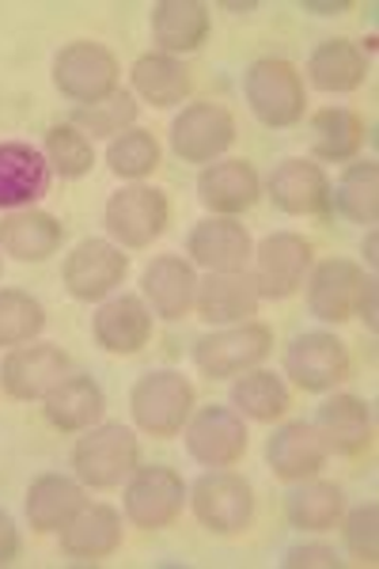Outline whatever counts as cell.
Here are the masks:
<instances>
[{"label": "cell", "mask_w": 379, "mask_h": 569, "mask_svg": "<svg viewBox=\"0 0 379 569\" xmlns=\"http://www.w3.org/2000/svg\"><path fill=\"white\" fill-rule=\"evenodd\" d=\"M258 194H262V179H258L255 163L247 160H217L201 168L198 176V201L212 217L247 213Z\"/></svg>", "instance_id": "20"}, {"label": "cell", "mask_w": 379, "mask_h": 569, "mask_svg": "<svg viewBox=\"0 0 379 569\" xmlns=\"http://www.w3.org/2000/svg\"><path fill=\"white\" fill-rule=\"evenodd\" d=\"M137 114H141V107H137V96L133 91H122L114 88L107 99H99V103H88V107H77L72 110V122L80 133H91V137H110L114 141L118 133L133 130Z\"/></svg>", "instance_id": "36"}, {"label": "cell", "mask_w": 379, "mask_h": 569, "mask_svg": "<svg viewBox=\"0 0 379 569\" xmlns=\"http://www.w3.org/2000/svg\"><path fill=\"white\" fill-rule=\"evenodd\" d=\"M168 220H171L168 194L156 187H141V182L110 194L103 209L110 243H118L122 251H144V247H152L163 236Z\"/></svg>", "instance_id": "5"}, {"label": "cell", "mask_w": 379, "mask_h": 569, "mask_svg": "<svg viewBox=\"0 0 379 569\" xmlns=\"http://www.w3.org/2000/svg\"><path fill=\"white\" fill-rule=\"evenodd\" d=\"M258 284L247 270H232V273H209L206 281H198V297H193V308L206 323L217 327H232V323H247L251 316H258Z\"/></svg>", "instance_id": "22"}, {"label": "cell", "mask_w": 379, "mask_h": 569, "mask_svg": "<svg viewBox=\"0 0 379 569\" xmlns=\"http://www.w3.org/2000/svg\"><path fill=\"white\" fill-rule=\"evenodd\" d=\"M193 383L174 369H156L144 372L141 380L129 391V410H133L137 429L148 437H179L187 429V421L193 415Z\"/></svg>", "instance_id": "1"}, {"label": "cell", "mask_w": 379, "mask_h": 569, "mask_svg": "<svg viewBox=\"0 0 379 569\" xmlns=\"http://www.w3.org/2000/svg\"><path fill=\"white\" fill-rule=\"evenodd\" d=\"M190 509L198 525L212 531V536H239L251 528L255 520V490L243 475L228 471H206L190 486Z\"/></svg>", "instance_id": "4"}, {"label": "cell", "mask_w": 379, "mask_h": 569, "mask_svg": "<svg viewBox=\"0 0 379 569\" xmlns=\"http://www.w3.org/2000/svg\"><path fill=\"white\" fill-rule=\"evenodd\" d=\"M64 224L42 209H12L0 217V251L12 254L16 262H46L61 251Z\"/></svg>", "instance_id": "25"}, {"label": "cell", "mask_w": 379, "mask_h": 569, "mask_svg": "<svg viewBox=\"0 0 379 569\" xmlns=\"http://www.w3.org/2000/svg\"><path fill=\"white\" fill-rule=\"evenodd\" d=\"M292 407V395L285 388V380L270 369H251L236 376L232 383V410L239 418L251 421H277L285 418V410Z\"/></svg>", "instance_id": "34"}, {"label": "cell", "mask_w": 379, "mask_h": 569, "mask_svg": "<svg viewBox=\"0 0 379 569\" xmlns=\"http://www.w3.org/2000/svg\"><path fill=\"white\" fill-rule=\"evenodd\" d=\"M46 327V308L23 289H0V346L34 342Z\"/></svg>", "instance_id": "38"}, {"label": "cell", "mask_w": 379, "mask_h": 569, "mask_svg": "<svg viewBox=\"0 0 379 569\" xmlns=\"http://www.w3.org/2000/svg\"><path fill=\"white\" fill-rule=\"evenodd\" d=\"M346 547L353 550V558L376 566L379 562V505L365 501L346 517Z\"/></svg>", "instance_id": "40"}, {"label": "cell", "mask_w": 379, "mask_h": 569, "mask_svg": "<svg viewBox=\"0 0 379 569\" xmlns=\"http://www.w3.org/2000/svg\"><path fill=\"white\" fill-rule=\"evenodd\" d=\"M133 91L160 110L179 107L190 96V69L168 53H144L133 61Z\"/></svg>", "instance_id": "33"}, {"label": "cell", "mask_w": 379, "mask_h": 569, "mask_svg": "<svg viewBox=\"0 0 379 569\" xmlns=\"http://www.w3.org/2000/svg\"><path fill=\"white\" fill-rule=\"evenodd\" d=\"M190 498V486L182 482L179 471L171 467H141L129 475L126 482V493H122V509H126V520L133 528H144V531H160V528H171L179 520L182 505Z\"/></svg>", "instance_id": "7"}, {"label": "cell", "mask_w": 379, "mask_h": 569, "mask_svg": "<svg viewBox=\"0 0 379 569\" xmlns=\"http://www.w3.org/2000/svg\"><path fill=\"white\" fill-rule=\"evenodd\" d=\"M311 426L335 456H360L372 445V407L357 395H330Z\"/></svg>", "instance_id": "26"}, {"label": "cell", "mask_w": 379, "mask_h": 569, "mask_svg": "<svg viewBox=\"0 0 379 569\" xmlns=\"http://www.w3.org/2000/svg\"><path fill=\"white\" fill-rule=\"evenodd\" d=\"M91 330H96V342L103 346L107 353H141L152 338V311L141 297H107L99 305L96 319H91Z\"/></svg>", "instance_id": "24"}, {"label": "cell", "mask_w": 379, "mask_h": 569, "mask_svg": "<svg viewBox=\"0 0 379 569\" xmlns=\"http://www.w3.org/2000/svg\"><path fill=\"white\" fill-rule=\"evenodd\" d=\"M330 209L353 224H376L379 217V168L376 160H357L330 187Z\"/></svg>", "instance_id": "35"}, {"label": "cell", "mask_w": 379, "mask_h": 569, "mask_svg": "<svg viewBox=\"0 0 379 569\" xmlns=\"http://www.w3.org/2000/svg\"><path fill=\"white\" fill-rule=\"evenodd\" d=\"M376 284H379V281H376V273H368L365 284H360L357 311H353V316L365 319V327L372 330V335H376V323H379V319H376V297H379V289H376Z\"/></svg>", "instance_id": "43"}, {"label": "cell", "mask_w": 379, "mask_h": 569, "mask_svg": "<svg viewBox=\"0 0 379 569\" xmlns=\"http://www.w3.org/2000/svg\"><path fill=\"white\" fill-rule=\"evenodd\" d=\"M368 77V58L353 39H327L311 50L308 80L327 96H346L357 91Z\"/></svg>", "instance_id": "30"}, {"label": "cell", "mask_w": 379, "mask_h": 569, "mask_svg": "<svg viewBox=\"0 0 379 569\" xmlns=\"http://www.w3.org/2000/svg\"><path fill=\"white\" fill-rule=\"evenodd\" d=\"M84 486L80 479H69V475H39L31 486H27V520L39 536H53L84 509Z\"/></svg>", "instance_id": "28"}, {"label": "cell", "mask_w": 379, "mask_h": 569, "mask_svg": "<svg viewBox=\"0 0 379 569\" xmlns=\"http://www.w3.org/2000/svg\"><path fill=\"white\" fill-rule=\"evenodd\" d=\"M107 163L118 179H129V182H141L160 168V141H156L148 130H126L110 141L107 149Z\"/></svg>", "instance_id": "37"}, {"label": "cell", "mask_w": 379, "mask_h": 569, "mask_svg": "<svg viewBox=\"0 0 379 569\" xmlns=\"http://www.w3.org/2000/svg\"><path fill=\"white\" fill-rule=\"evenodd\" d=\"M365 270L353 259H327L308 273V311L322 323H346L357 311Z\"/></svg>", "instance_id": "19"}, {"label": "cell", "mask_w": 379, "mask_h": 569, "mask_svg": "<svg viewBox=\"0 0 379 569\" xmlns=\"http://www.w3.org/2000/svg\"><path fill=\"white\" fill-rule=\"evenodd\" d=\"M42 156L50 163V171H58L61 179H84L96 163V149H91V137H84L77 126H53L46 133V144H42Z\"/></svg>", "instance_id": "39"}, {"label": "cell", "mask_w": 379, "mask_h": 569, "mask_svg": "<svg viewBox=\"0 0 379 569\" xmlns=\"http://www.w3.org/2000/svg\"><path fill=\"white\" fill-rule=\"evenodd\" d=\"M50 163L27 141H0V213L31 209L50 190Z\"/></svg>", "instance_id": "17"}, {"label": "cell", "mask_w": 379, "mask_h": 569, "mask_svg": "<svg viewBox=\"0 0 379 569\" xmlns=\"http://www.w3.org/2000/svg\"><path fill=\"white\" fill-rule=\"evenodd\" d=\"M61 555L72 562H103L122 547V512L110 505H84L61 531Z\"/></svg>", "instance_id": "21"}, {"label": "cell", "mask_w": 379, "mask_h": 569, "mask_svg": "<svg viewBox=\"0 0 379 569\" xmlns=\"http://www.w3.org/2000/svg\"><path fill=\"white\" fill-rule=\"evenodd\" d=\"M141 463V445H137L133 429L118 426V421H103V426L84 429V437L72 448V471H77L80 486L91 490H114Z\"/></svg>", "instance_id": "3"}, {"label": "cell", "mask_w": 379, "mask_h": 569, "mask_svg": "<svg viewBox=\"0 0 379 569\" xmlns=\"http://www.w3.org/2000/svg\"><path fill=\"white\" fill-rule=\"evenodd\" d=\"M0 270H4V266H0Z\"/></svg>", "instance_id": "47"}, {"label": "cell", "mask_w": 379, "mask_h": 569, "mask_svg": "<svg viewBox=\"0 0 379 569\" xmlns=\"http://www.w3.org/2000/svg\"><path fill=\"white\" fill-rule=\"evenodd\" d=\"M266 194L289 217H330V179L311 160H281L266 179Z\"/></svg>", "instance_id": "16"}, {"label": "cell", "mask_w": 379, "mask_h": 569, "mask_svg": "<svg viewBox=\"0 0 379 569\" xmlns=\"http://www.w3.org/2000/svg\"><path fill=\"white\" fill-rule=\"evenodd\" d=\"M193 297H198V270L193 262L179 259V254H160L144 266L141 273V300L148 311L160 319H182L193 308Z\"/></svg>", "instance_id": "18"}, {"label": "cell", "mask_w": 379, "mask_h": 569, "mask_svg": "<svg viewBox=\"0 0 379 569\" xmlns=\"http://www.w3.org/2000/svg\"><path fill=\"white\" fill-rule=\"evenodd\" d=\"M365 259L376 270V259H379V254H376V232H368V240H365Z\"/></svg>", "instance_id": "45"}, {"label": "cell", "mask_w": 379, "mask_h": 569, "mask_svg": "<svg viewBox=\"0 0 379 569\" xmlns=\"http://www.w3.org/2000/svg\"><path fill=\"white\" fill-rule=\"evenodd\" d=\"M46 421L61 433H84L99 426L107 410V395L91 376H64V380L46 395Z\"/></svg>", "instance_id": "27"}, {"label": "cell", "mask_w": 379, "mask_h": 569, "mask_svg": "<svg viewBox=\"0 0 379 569\" xmlns=\"http://www.w3.org/2000/svg\"><path fill=\"white\" fill-rule=\"evenodd\" d=\"M327 445H322L319 429L311 421H285L281 429H273V437L266 440V463L281 482H300L319 475V467L327 463Z\"/></svg>", "instance_id": "23"}, {"label": "cell", "mask_w": 379, "mask_h": 569, "mask_svg": "<svg viewBox=\"0 0 379 569\" xmlns=\"http://www.w3.org/2000/svg\"><path fill=\"white\" fill-rule=\"evenodd\" d=\"M225 8H228V12H236V16H239V12H243V16H247V12H255V8H258V4H225Z\"/></svg>", "instance_id": "46"}, {"label": "cell", "mask_w": 379, "mask_h": 569, "mask_svg": "<svg viewBox=\"0 0 379 569\" xmlns=\"http://www.w3.org/2000/svg\"><path fill=\"white\" fill-rule=\"evenodd\" d=\"M118 72H122L118 69V58L107 46L80 39L61 46L58 58H53V88L64 99H72V103L88 107L107 99L118 88Z\"/></svg>", "instance_id": "8"}, {"label": "cell", "mask_w": 379, "mask_h": 569, "mask_svg": "<svg viewBox=\"0 0 379 569\" xmlns=\"http://www.w3.org/2000/svg\"><path fill=\"white\" fill-rule=\"evenodd\" d=\"M69 376V353L53 342H23L0 361V388L16 402L46 399Z\"/></svg>", "instance_id": "13"}, {"label": "cell", "mask_w": 379, "mask_h": 569, "mask_svg": "<svg viewBox=\"0 0 379 569\" xmlns=\"http://www.w3.org/2000/svg\"><path fill=\"white\" fill-rule=\"evenodd\" d=\"M247 421L232 407H201L187 421V452L201 467H236L247 452Z\"/></svg>", "instance_id": "14"}, {"label": "cell", "mask_w": 379, "mask_h": 569, "mask_svg": "<svg viewBox=\"0 0 379 569\" xmlns=\"http://www.w3.org/2000/svg\"><path fill=\"white\" fill-rule=\"evenodd\" d=\"M285 569H311V566H319V569H341L346 566V558L338 555L335 547H327V543H303V547H292L289 555H285Z\"/></svg>", "instance_id": "41"}, {"label": "cell", "mask_w": 379, "mask_h": 569, "mask_svg": "<svg viewBox=\"0 0 379 569\" xmlns=\"http://www.w3.org/2000/svg\"><path fill=\"white\" fill-rule=\"evenodd\" d=\"M187 254L193 266L209 273H232L251 266L255 240L236 217H206L190 228Z\"/></svg>", "instance_id": "15"}, {"label": "cell", "mask_w": 379, "mask_h": 569, "mask_svg": "<svg viewBox=\"0 0 379 569\" xmlns=\"http://www.w3.org/2000/svg\"><path fill=\"white\" fill-rule=\"evenodd\" d=\"M236 144V118L220 103H190L171 122V149L182 163H217Z\"/></svg>", "instance_id": "11"}, {"label": "cell", "mask_w": 379, "mask_h": 569, "mask_svg": "<svg viewBox=\"0 0 379 569\" xmlns=\"http://www.w3.org/2000/svg\"><path fill=\"white\" fill-rule=\"evenodd\" d=\"M16 558H20V528L0 509V566H12Z\"/></svg>", "instance_id": "42"}, {"label": "cell", "mask_w": 379, "mask_h": 569, "mask_svg": "<svg viewBox=\"0 0 379 569\" xmlns=\"http://www.w3.org/2000/svg\"><path fill=\"white\" fill-rule=\"evenodd\" d=\"M243 99L251 114L270 130H289V126L300 122L303 107H308L300 69L285 58H258L243 72Z\"/></svg>", "instance_id": "2"}, {"label": "cell", "mask_w": 379, "mask_h": 569, "mask_svg": "<svg viewBox=\"0 0 379 569\" xmlns=\"http://www.w3.org/2000/svg\"><path fill=\"white\" fill-rule=\"evenodd\" d=\"M349 369H353V361H349L346 342L330 330H303L285 350V376H292L296 388L311 395L335 391Z\"/></svg>", "instance_id": "9"}, {"label": "cell", "mask_w": 379, "mask_h": 569, "mask_svg": "<svg viewBox=\"0 0 379 569\" xmlns=\"http://www.w3.org/2000/svg\"><path fill=\"white\" fill-rule=\"evenodd\" d=\"M129 273V254L110 240H84L69 251L61 266V281L72 300H107Z\"/></svg>", "instance_id": "12"}, {"label": "cell", "mask_w": 379, "mask_h": 569, "mask_svg": "<svg viewBox=\"0 0 379 569\" xmlns=\"http://www.w3.org/2000/svg\"><path fill=\"white\" fill-rule=\"evenodd\" d=\"M251 262H255L251 278L258 284V297L289 300L303 289V281L311 273V243L296 232H273L255 247Z\"/></svg>", "instance_id": "10"}, {"label": "cell", "mask_w": 379, "mask_h": 569, "mask_svg": "<svg viewBox=\"0 0 379 569\" xmlns=\"http://www.w3.org/2000/svg\"><path fill=\"white\" fill-rule=\"evenodd\" d=\"M285 517L300 531H330L346 517V493H341V486L311 475V479L292 482V490L285 493Z\"/></svg>", "instance_id": "31"}, {"label": "cell", "mask_w": 379, "mask_h": 569, "mask_svg": "<svg viewBox=\"0 0 379 569\" xmlns=\"http://www.w3.org/2000/svg\"><path fill=\"white\" fill-rule=\"evenodd\" d=\"M300 8L303 12H316V16H341V12H349V0H338V4H316V0H300Z\"/></svg>", "instance_id": "44"}, {"label": "cell", "mask_w": 379, "mask_h": 569, "mask_svg": "<svg viewBox=\"0 0 379 569\" xmlns=\"http://www.w3.org/2000/svg\"><path fill=\"white\" fill-rule=\"evenodd\" d=\"M360 144H365V122L346 107H327L319 114H311L308 122V149L316 160L327 163H346L357 160Z\"/></svg>", "instance_id": "32"}, {"label": "cell", "mask_w": 379, "mask_h": 569, "mask_svg": "<svg viewBox=\"0 0 379 569\" xmlns=\"http://www.w3.org/2000/svg\"><path fill=\"white\" fill-rule=\"evenodd\" d=\"M273 350V330L266 323H232L220 327L212 335L198 338L193 346V365L209 376V380H232V376H243L258 369V365L270 357Z\"/></svg>", "instance_id": "6"}, {"label": "cell", "mask_w": 379, "mask_h": 569, "mask_svg": "<svg viewBox=\"0 0 379 569\" xmlns=\"http://www.w3.org/2000/svg\"><path fill=\"white\" fill-rule=\"evenodd\" d=\"M152 39L168 58L193 53L209 39V4H201V0H156Z\"/></svg>", "instance_id": "29"}]
</instances>
